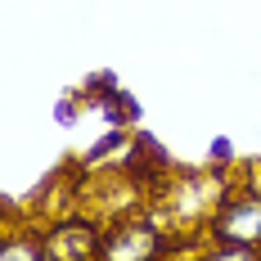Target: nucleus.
Returning <instances> with one entry per match:
<instances>
[{
  "label": "nucleus",
  "mask_w": 261,
  "mask_h": 261,
  "mask_svg": "<svg viewBox=\"0 0 261 261\" xmlns=\"http://www.w3.org/2000/svg\"><path fill=\"white\" fill-rule=\"evenodd\" d=\"M104 243V221H95L86 207H72L45 221V252L50 261H95Z\"/></svg>",
  "instance_id": "f03ea898"
},
{
  "label": "nucleus",
  "mask_w": 261,
  "mask_h": 261,
  "mask_svg": "<svg viewBox=\"0 0 261 261\" xmlns=\"http://www.w3.org/2000/svg\"><path fill=\"white\" fill-rule=\"evenodd\" d=\"M0 257L5 261H50L45 252V225H18L9 234H0Z\"/></svg>",
  "instance_id": "7ed1b4c3"
},
{
  "label": "nucleus",
  "mask_w": 261,
  "mask_h": 261,
  "mask_svg": "<svg viewBox=\"0 0 261 261\" xmlns=\"http://www.w3.org/2000/svg\"><path fill=\"white\" fill-rule=\"evenodd\" d=\"M130 144H135V135H130L126 126H113L108 135H99V140L81 153V167H86V171H99V167H108V158H113V153H126Z\"/></svg>",
  "instance_id": "20e7f679"
},
{
  "label": "nucleus",
  "mask_w": 261,
  "mask_h": 261,
  "mask_svg": "<svg viewBox=\"0 0 261 261\" xmlns=\"http://www.w3.org/2000/svg\"><path fill=\"white\" fill-rule=\"evenodd\" d=\"M212 261H261V189L234 180L230 198L207 221V252Z\"/></svg>",
  "instance_id": "f257e3e1"
}]
</instances>
